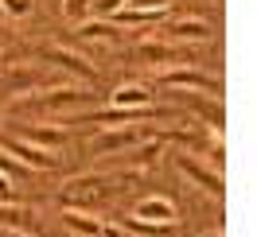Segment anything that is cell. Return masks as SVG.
<instances>
[{
  "instance_id": "6da1fadb",
  "label": "cell",
  "mask_w": 257,
  "mask_h": 237,
  "mask_svg": "<svg viewBox=\"0 0 257 237\" xmlns=\"http://www.w3.org/2000/svg\"><path fill=\"white\" fill-rule=\"evenodd\" d=\"M117 187H125V183L105 179V175H86V179H70L59 198H63L66 210H74V206H94V202H101V198H109Z\"/></svg>"
},
{
  "instance_id": "7a4b0ae2",
  "label": "cell",
  "mask_w": 257,
  "mask_h": 237,
  "mask_svg": "<svg viewBox=\"0 0 257 237\" xmlns=\"http://www.w3.org/2000/svg\"><path fill=\"white\" fill-rule=\"evenodd\" d=\"M145 140L137 128H105L94 140V156H113V152H125V148H137Z\"/></svg>"
},
{
  "instance_id": "3957f363",
  "label": "cell",
  "mask_w": 257,
  "mask_h": 237,
  "mask_svg": "<svg viewBox=\"0 0 257 237\" xmlns=\"http://www.w3.org/2000/svg\"><path fill=\"white\" fill-rule=\"evenodd\" d=\"M176 163H179V171L187 175L191 183H199V187H207L214 198H222V175L218 171H210V167H203L195 156H176Z\"/></svg>"
},
{
  "instance_id": "277c9868",
  "label": "cell",
  "mask_w": 257,
  "mask_h": 237,
  "mask_svg": "<svg viewBox=\"0 0 257 237\" xmlns=\"http://www.w3.org/2000/svg\"><path fill=\"white\" fill-rule=\"evenodd\" d=\"M0 148H4V152H12V159H16V163L35 167V171H47L51 163H55V156H51V152H43V148H35V144H28V140H4Z\"/></svg>"
},
{
  "instance_id": "5b68a950",
  "label": "cell",
  "mask_w": 257,
  "mask_h": 237,
  "mask_svg": "<svg viewBox=\"0 0 257 237\" xmlns=\"http://www.w3.org/2000/svg\"><path fill=\"white\" fill-rule=\"evenodd\" d=\"M164 86H176V90H183V86H199V90H210L214 97L222 94V82H218V78H207L203 70H191V66L168 70V74H164Z\"/></svg>"
},
{
  "instance_id": "8992f818",
  "label": "cell",
  "mask_w": 257,
  "mask_h": 237,
  "mask_svg": "<svg viewBox=\"0 0 257 237\" xmlns=\"http://www.w3.org/2000/svg\"><path fill=\"white\" fill-rule=\"evenodd\" d=\"M43 59L47 63H55V66H63V70H70V74H78V78H86V82H94L97 78V70L82 55H74V51H66V47H47L43 51Z\"/></svg>"
},
{
  "instance_id": "52a82bcc",
  "label": "cell",
  "mask_w": 257,
  "mask_h": 237,
  "mask_svg": "<svg viewBox=\"0 0 257 237\" xmlns=\"http://www.w3.org/2000/svg\"><path fill=\"white\" fill-rule=\"evenodd\" d=\"M94 94L90 90H51V94L35 97L39 109H74V105H90Z\"/></svg>"
},
{
  "instance_id": "ba28073f",
  "label": "cell",
  "mask_w": 257,
  "mask_h": 237,
  "mask_svg": "<svg viewBox=\"0 0 257 237\" xmlns=\"http://www.w3.org/2000/svg\"><path fill=\"white\" fill-rule=\"evenodd\" d=\"M168 39H172V43H207L210 28L203 20H176V24L168 28Z\"/></svg>"
},
{
  "instance_id": "9c48e42d",
  "label": "cell",
  "mask_w": 257,
  "mask_h": 237,
  "mask_svg": "<svg viewBox=\"0 0 257 237\" xmlns=\"http://www.w3.org/2000/svg\"><path fill=\"white\" fill-rule=\"evenodd\" d=\"M20 140H28V144H35V148L51 152V148H63V144H66V128H39V125H28L24 132H20Z\"/></svg>"
},
{
  "instance_id": "30bf717a",
  "label": "cell",
  "mask_w": 257,
  "mask_h": 237,
  "mask_svg": "<svg viewBox=\"0 0 257 237\" xmlns=\"http://www.w3.org/2000/svg\"><path fill=\"white\" fill-rule=\"evenodd\" d=\"M43 82H47V78H43L39 70H28V66H24V70H12V74L4 78V90H8V97L16 101V97H24L28 90H35V86H43Z\"/></svg>"
},
{
  "instance_id": "8fae6325",
  "label": "cell",
  "mask_w": 257,
  "mask_h": 237,
  "mask_svg": "<svg viewBox=\"0 0 257 237\" xmlns=\"http://www.w3.org/2000/svg\"><path fill=\"white\" fill-rule=\"evenodd\" d=\"M137 218H145V221H164V225H176V206L168 202V198H145V202L137 206Z\"/></svg>"
},
{
  "instance_id": "7c38bea8",
  "label": "cell",
  "mask_w": 257,
  "mask_h": 237,
  "mask_svg": "<svg viewBox=\"0 0 257 237\" xmlns=\"http://www.w3.org/2000/svg\"><path fill=\"white\" fill-rule=\"evenodd\" d=\"M152 90L145 86H121V90H113V109H145Z\"/></svg>"
},
{
  "instance_id": "4fadbf2b",
  "label": "cell",
  "mask_w": 257,
  "mask_h": 237,
  "mask_svg": "<svg viewBox=\"0 0 257 237\" xmlns=\"http://www.w3.org/2000/svg\"><path fill=\"white\" fill-rule=\"evenodd\" d=\"M137 59H145V63H176V59H183V55H179V47H172V43L148 39V43L137 47Z\"/></svg>"
},
{
  "instance_id": "5bb4252c",
  "label": "cell",
  "mask_w": 257,
  "mask_h": 237,
  "mask_svg": "<svg viewBox=\"0 0 257 237\" xmlns=\"http://www.w3.org/2000/svg\"><path fill=\"white\" fill-rule=\"evenodd\" d=\"M183 101H187V105H191V109L199 113V117H207V121H210L214 128H222V117H226V113H222V101H218V97H210V101H207V97L187 94Z\"/></svg>"
},
{
  "instance_id": "9a60e30c",
  "label": "cell",
  "mask_w": 257,
  "mask_h": 237,
  "mask_svg": "<svg viewBox=\"0 0 257 237\" xmlns=\"http://www.w3.org/2000/svg\"><path fill=\"white\" fill-rule=\"evenodd\" d=\"M63 221H66V229H70V233H78V237H101V229H105L101 221L86 218V214H78V210H66Z\"/></svg>"
},
{
  "instance_id": "2e32d148",
  "label": "cell",
  "mask_w": 257,
  "mask_h": 237,
  "mask_svg": "<svg viewBox=\"0 0 257 237\" xmlns=\"http://www.w3.org/2000/svg\"><path fill=\"white\" fill-rule=\"evenodd\" d=\"M125 229L128 233H141V237H172L176 225H164V221H145V218H125Z\"/></svg>"
},
{
  "instance_id": "e0dca14e",
  "label": "cell",
  "mask_w": 257,
  "mask_h": 237,
  "mask_svg": "<svg viewBox=\"0 0 257 237\" xmlns=\"http://www.w3.org/2000/svg\"><path fill=\"white\" fill-rule=\"evenodd\" d=\"M78 39H94V43H117V39H121V32H117L113 24L94 20V24H82V28H78Z\"/></svg>"
},
{
  "instance_id": "ac0fdd59",
  "label": "cell",
  "mask_w": 257,
  "mask_h": 237,
  "mask_svg": "<svg viewBox=\"0 0 257 237\" xmlns=\"http://www.w3.org/2000/svg\"><path fill=\"white\" fill-rule=\"evenodd\" d=\"M0 221L4 225H12V229H35V218H32V210H24V206H0Z\"/></svg>"
},
{
  "instance_id": "d6986e66",
  "label": "cell",
  "mask_w": 257,
  "mask_h": 237,
  "mask_svg": "<svg viewBox=\"0 0 257 237\" xmlns=\"http://www.w3.org/2000/svg\"><path fill=\"white\" fill-rule=\"evenodd\" d=\"M156 159H160V140H148V144L141 140V144H137V152L128 156V163H133V167L141 171V167H152Z\"/></svg>"
},
{
  "instance_id": "ffe728a7",
  "label": "cell",
  "mask_w": 257,
  "mask_h": 237,
  "mask_svg": "<svg viewBox=\"0 0 257 237\" xmlns=\"http://www.w3.org/2000/svg\"><path fill=\"white\" fill-rule=\"evenodd\" d=\"M128 8L133 12H156V16H164L172 8V0H128Z\"/></svg>"
},
{
  "instance_id": "44dd1931",
  "label": "cell",
  "mask_w": 257,
  "mask_h": 237,
  "mask_svg": "<svg viewBox=\"0 0 257 237\" xmlns=\"http://www.w3.org/2000/svg\"><path fill=\"white\" fill-rule=\"evenodd\" d=\"M156 12H133V8H125V12H117V24H156Z\"/></svg>"
},
{
  "instance_id": "7402d4cb",
  "label": "cell",
  "mask_w": 257,
  "mask_h": 237,
  "mask_svg": "<svg viewBox=\"0 0 257 237\" xmlns=\"http://www.w3.org/2000/svg\"><path fill=\"white\" fill-rule=\"evenodd\" d=\"M86 8H90V0H66V4H63L66 20H82V16H86Z\"/></svg>"
},
{
  "instance_id": "603a6c76",
  "label": "cell",
  "mask_w": 257,
  "mask_h": 237,
  "mask_svg": "<svg viewBox=\"0 0 257 237\" xmlns=\"http://www.w3.org/2000/svg\"><path fill=\"white\" fill-rule=\"evenodd\" d=\"M0 8L12 12V16H28L32 12V0H0Z\"/></svg>"
},
{
  "instance_id": "cb8c5ba5",
  "label": "cell",
  "mask_w": 257,
  "mask_h": 237,
  "mask_svg": "<svg viewBox=\"0 0 257 237\" xmlns=\"http://www.w3.org/2000/svg\"><path fill=\"white\" fill-rule=\"evenodd\" d=\"M0 171H4V175H12V171H24V163H16V159H12L8 152H4V148H0Z\"/></svg>"
},
{
  "instance_id": "d4e9b609",
  "label": "cell",
  "mask_w": 257,
  "mask_h": 237,
  "mask_svg": "<svg viewBox=\"0 0 257 237\" xmlns=\"http://www.w3.org/2000/svg\"><path fill=\"white\" fill-rule=\"evenodd\" d=\"M125 0H97V12H105V16H113L117 8H121Z\"/></svg>"
},
{
  "instance_id": "484cf974",
  "label": "cell",
  "mask_w": 257,
  "mask_h": 237,
  "mask_svg": "<svg viewBox=\"0 0 257 237\" xmlns=\"http://www.w3.org/2000/svg\"><path fill=\"white\" fill-rule=\"evenodd\" d=\"M8 194H12V187H8V175L0 171V198H8Z\"/></svg>"
},
{
  "instance_id": "4316f807",
  "label": "cell",
  "mask_w": 257,
  "mask_h": 237,
  "mask_svg": "<svg viewBox=\"0 0 257 237\" xmlns=\"http://www.w3.org/2000/svg\"><path fill=\"white\" fill-rule=\"evenodd\" d=\"M210 237H222V233H210Z\"/></svg>"
},
{
  "instance_id": "83f0119b",
  "label": "cell",
  "mask_w": 257,
  "mask_h": 237,
  "mask_svg": "<svg viewBox=\"0 0 257 237\" xmlns=\"http://www.w3.org/2000/svg\"><path fill=\"white\" fill-rule=\"evenodd\" d=\"M0 12H4V8H0Z\"/></svg>"
}]
</instances>
